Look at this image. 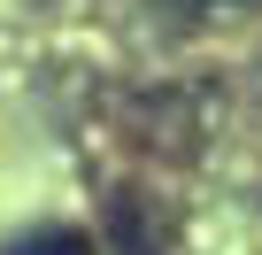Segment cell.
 <instances>
[{
	"instance_id": "cell-1",
	"label": "cell",
	"mask_w": 262,
	"mask_h": 255,
	"mask_svg": "<svg viewBox=\"0 0 262 255\" xmlns=\"http://www.w3.org/2000/svg\"><path fill=\"white\" fill-rule=\"evenodd\" d=\"M8 255H93V240H85V232H62V224H47V232H24Z\"/></svg>"
}]
</instances>
